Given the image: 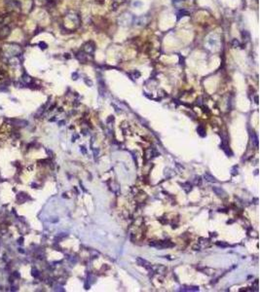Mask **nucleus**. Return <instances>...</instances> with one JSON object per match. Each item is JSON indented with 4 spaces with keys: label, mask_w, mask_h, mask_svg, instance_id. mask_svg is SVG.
Masks as SVG:
<instances>
[{
    "label": "nucleus",
    "mask_w": 260,
    "mask_h": 292,
    "mask_svg": "<svg viewBox=\"0 0 260 292\" xmlns=\"http://www.w3.org/2000/svg\"><path fill=\"white\" fill-rule=\"evenodd\" d=\"M3 53L7 58H13V57L19 56L21 54V48L17 44H8L5 45L3 48Z\"/></svg>",
    "instance_id": "obj_1"
},
{
    "label": "nucleus",
    "mask_w": 260,
    "mask_h": 292,
    "mask_svg": "<svg viewBox=\"0 0 260 292\" xmlns=\"http://www.w3.org/2000/svg\"><path fill=\"white\" fill-rule=\"evenodd\" d=\"M133 19L135 17L130 13H124L120 16V18L118 19V23L120 26H129L132 23H133Z\"/></svg>",
    "instance_id": "obj_2"
},
{
    "label": "nucleus",
    "mask_w": 260,
    "mask_h": 292,
    "mask_svg": "<svg viewBox=\"0 0 260 292\" xmlns=\"http://www.w3.org/2000/svg\"><path fill=\"white\" fill-rule=\"evenodd\" d=\"M147 21H148V19L145 16H142V17L133 19V23L136 24V26H144V24H146Z\"/></svg>",
    "instance_id": "obj_3"
},
{
    "label": "nucleus",
    "mask_w": 260,
    "mask_h": 292,
    "mask_svg": "<svg viewBox=\"0 0 260 292\" xmlns=\"http://www.w3.org/2000/svg\"><path fill=\"white\" fill-rule=\"evenodd\" d=\"M95 51V45L93 42H88L84 45V52L86 54H92Z\"/></svg>",
    "instance_id": "obj_4"
},
{
    "label": "nucleus",
    "mask_w": 260,
    "mask_h": 292,
    "mask_svg": "<svg viewBox=\"0 0 260 292\" xmlns=\"http://www.w3.org/2000/svg\"><path fill=\"white\" fill-rule=\"evenodd\" d=\"M207 44H209V46L210 48L217 47L218 46V39H216V38L213 37V36H210L209 38V40H207Z\"/></svg>",
    "instance_id": "obj_5"
},
{
    "label": "nucleus",
    "mask_w": 260,
    "mask_h": 292,
    "mask_svg": "<svg viewBox=\"0 0 260 292\" xmlns=\"http://www.w3.org/2000/svg\"><path fill=\"white\" fill-rule=\"evenodd\" d=\"M10 34V28L8 26H5L0 30V39H4Z\"/></svg>",
    "instance_id": "obj_6"
},
{
    "label": "nucleus",
    "mask_w": 260,
    "mask_h": 292,
    "mask_svg": "<svg viewBox=\"0 0 260 292\" xmlns=\"http://www.w3.org/2000/svg\"><path fill=\"white\" fill-rule=\"evenodd\" d=\"M136 261H138V263L139 266H142V267H144V268H146V269H149V267H150V263H149V262H147L146 260H144V259H141V258H138V259H136Z\"/></svg>",
    "instance_id": "obj_7"
},
{
    "label": "nucleus",
    "mask_w": 260,
    "mask_h": 292,
    "mask_svg": "<svg viewBox=\"0 0 260 292\" xmlns=\"http://www.w3.org/2000/svg\"><path fill=\"white\" fill-rule=\"evenodd\" d=\"M76 57H77V59L82 62L86 61V59H87L86 53H84V52H79V53H77V55H76Z\"/></svg>",
    "instance_id": "obj_8"
},
{
    "label": "nucleus",
    "mask_w": 260,
    "mask_h": 292,
    "mask_svg": "<svg viewBox=\"0 0 260 292\" xmlns=\"http://www.w3.org/2000/svg\"><path fill=\"white\" fill-rule=\"evenodd\" d=\"M186 16H189V12L186 10H179L177 12V19H180L181 17H186Z\"/></svg>",
    "instance_id": "obj_9"
},
{
    "label": "nucleus",
    "mask_w": 260,
    "mask_h": 292,
    "mask_svg": "<svg viewBox=\"0 0 260 292\" xmlns=\"http://www.w3.org/2000/svg\"><path fill=\"white\" fill-rule=\"evenodd\" d=\"M213 191H214V192L216 193V195L220 196V197L222 196L221 194H223V195L225 196V192H224V191L221 189V188H213Z\"/></svg>",
    "instance_id": "obj_10"
},
{
    "label": "nucleus",
    "mask_w": 260,
    "mask_h": 292,
    "mask_svg": "<svg viewBox=\"0 0 260 292\" xmlns=\"http://www.w3.org/2000/svg\"><path fill=\"white\" fill-rule=\"evenodd\" d=\"M198 130L199 135H201V136H205V135H206V133H205V129H204V128L202 127V126H200V127L198 128V130Z\"/></svg>",
    "instance_id": "obj_11"
},
{
    "label": "nucleus",
    "mask_w": 260,
    "mask_h": 292,
    "mask_svg": "<svg viewBox=\"0 0 260 292\" xmlns=\"http://www.w3.org/2000/svg\"><path fill=\"white\" fill-rule=\"evenodd\" d=\"M232 46H233L234 48L240 47V42L237 39H233V41H232Z\"/></svg>",
    "instance_id": "obj_12"
},
{
    "label": "nucleus",
    "mask_w": 260,
    "mask_h": 292,
    "mask_svg": "<svg viewBox=\"0 0 260 292\" xmlns=\"http://www.w3.org/2000/svg\"><path fill=\"white\" fill-rule=\"evenodd\" d=\"M39 46H41V47H40L41 49H46V48H47V45H46L44 42H40L39 43Z\"/></svg>",
    "instance_id": "obj_13"
},
{
    "label": "nucleus",
    "mask_w": 260,
    "mask_h": 292,
    "mask_svg": "<svg viewBox=\"0 0 260 292\" xmlns=\"http://www.w3.org/2000/svg\"><path fill=\"white\" fill-rule=\"evenodd\" d=\"M141 5V2H133V6L138 7V6H140Z\"/></svg>",
    "instance_id": "obj_14"
},
{
    "label": "nucleus",
    "mask_w": 260,
    "mask_h": 292,
    "mask_svg": "<svg viewBox=\"0 0 260 292\" xmlns=\"http://www.w3.org/2000/svg\"><path fill=\"white\" fill-rule=\"evenodd\" d=\"M72 77H74L73 79H74V80H76V79H77V77H78V76H77V73H73V74H72Z\"/></svg>",
    "instance_id": "obj_15"
},
{
    "label": "nucleus",
    "mask_w": 260,
    "mask_h": 292,
    "mask_svg": "<svg viewBox=\"0 0 260 292\" xmlns=\"http://www.w3.org/2000/svg\"><path fill=\"white\" fill-rule=\"evenodd\" d=\"M174 1H183V0H174Z\"/></svg>",
    "instance_id": "obj_16"
}]
</instances>
